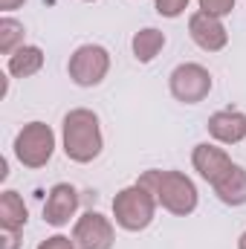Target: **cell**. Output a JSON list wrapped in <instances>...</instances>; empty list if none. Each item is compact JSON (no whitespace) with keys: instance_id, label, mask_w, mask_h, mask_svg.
<instances>
[{"instance_id":"obj_9","label":"cell","mask_w":246,"mask_h":249,"mask_svg":"<svg viewBox=\"0 0 246 249\" xmlns=\"http://www.w3.org/2000/svg\"><path fill=\"white\" fill-rule=\"evenodd\" d=\"M191 165H194V171H197L209 186H214V183H220V180L229 174V168H232L235 162H232V157H229L223 148H217V145H211V142H200V145H194V151H191Z\"/></svg>"},{"instance_id":"obj_5","label":"cell","mask_w":246,"mask_h":249,"mask_svg":"<svg viewBox=\"0 0 246 249\" xmlns=\"http://www.w3.org/2000/svg\"><path fill=\"white\" fill-rule=\"evenodd\" d=\"M67 72L78 87H96L107 78L110 72V53L102 44H81L70 61H67Z\"/></svg>"},{"instance_id":"obj_7","label":"cell","mask_w":246,"mask_h":249,"mask_svg":"<svg viewBox=\"0 0 246 249\" xmlns=\"http://www.w3.org/2000/svg\"><path fill=\"white\" fill-rule=\"evenodd\" d=\"M72 241L78 249H113L116 244V229L110 223V217L99 214V212H87L75 220L72 226Z\"/></svg>"},{"instance_id":"obj_16","label":"cell","mask_w":246,"mask_h":249,"mask_svg":"<svg viewBox=\"0 0 246 249\" xmlns=\"http://www.w3.org/2000/svg\"><path fill=\"white\" fill-rule=\"evenodd\" d=\"M23 35H26V29H23L20 20L9 18V15L0 18V53L3 55H12L15 50H20L23 47Z\"/></svg>"},{"instance_id":"obj_22","label":"cell","mask_w":246,"mask_h":249,"mask_svg":"<svg viewBox=\"0 0 246 249\" xmlns=\"http://www.w3.org/2000/svg\"><path fill=\"white\" fill-rule=\"evenodd\" d=\"M238 249H246V232L241 235V241H238Z\"/></svg>"},{"instance_id":"obj_6","label":"cell","mask_w":246,"mask_h":249,"mask_svg":"<svg viewBox=\"0 0 246 249\" xmlns=\"http://www.w3.org/2000/svg\"><path fill=\"white\" fill-rule=\"evenodd\" d=\"M168 90L177 102L183 105H200L211 93V72L203 64L185 61L171 70L168 75Z\"/></svg>"},{"instance_id":"obj_20","label":"cell","mask_w":246,"mask_h":249,"mask_svg":"<svg viewBox=\"0 0 246 249\" xmlns=\"http://www.w3.org/2000/svg\"><path fill=\"white\" fill-rule=\"evenodd\" d=\"M0 249H20V232L18 229H0Z\"/></svg>"},{"instance_id":"obj_18","label":"cell","mask_w":246,"mask_h":249,"mask_svg":"<svg viewBox=\"0 0 246 249\" xmlns=\"http://www.w3.org/2000/svg\"><path fill=\"white\" fill-rule=\"evenodd\" d=\"M197 3H200L203 12H209V15H214V18H226V15H232V9H235V0H197Z\"/></svg>"},{"instance_id":"obj_1","label":"cell","mask_w":246,"mask_h":249,"mask_svg":"<svg viewBox=\"0 0 246 249\" xmlns=\"http://www.w3.org/2000/svg\"><path fill=\"white\" fill-rule=\"evenodd\" d=\"M61 148L67 154V160H72L78 165L93 162L102 154V148H105L99 116L93 110H87V107L70 110L61 124Z\"/></svg>"},{"instance_id":"obj_19","label":"cell","mask_w":246,"mask_h":249,"mask_svg":"<svg viewBox=\"0 0 246 249\" xmlns=\"http://www.w3.org/2000/svg\"><path fill=\"white\" fill-rule=\"evenodd\" d=\"M38 249H78V247H75V241H72V238H67V235H53V238L41 241Z\"/></svg>"},{"instance_id":"obj_11","label":"cell","mask_w":246,"mask_h":249,"mask_svg":"<svg viewBox=\"0 0 246 249\" xmlns=\"http://www.w3.org/2000/svg\"><path fill=\"white\" fill-rule=\"evenodd\" d=\"M209 136L220 145H238L246 139V113L244 110H217L209 116Z\"/></svg>"},{"instance_id":"obj_10","label":"cell","mask_w":246,"mask_h":249,"mask_svg":"<svg viewBox=\"0 0 246 249\" xmlns=\"http://www.w3.org/2000/svg\"><path fill=\"white\" fill-rule=\"evenodd\" d=\"M78 212V191L70 183H55L47 194V203H44V223L61 229L67 226Z\"/></svg>"},{"instance_id":"obj_2","label":"cell","mask_w":246,"mask_h":249,"mask_svg":"<svg viewBox=\"0 0 246 249\" xmlns=\"http://www.w3.org/2000/svg\"><path fill=\"white\" fill-rule=\"evenodd\" d=\"M136 183L148 188L157 197V203L165 212L177 214V217H185V214H191L197 209V200H200L197 197V186H194V180L188 174H183V171H159V168H151Z\"/></svg>"},{"instance_id":"obj_23","label":"cell","mask_w":246,"mask_h":249,"mask_svg":"<svg viewBox=\"0 0 246 249\" xmlns=\"http://www.w3.org/2000/svg\"><path fill=\"white\" fill-rule=\"evenodd\" d=\"M84 3H93V0H84Z\"/></svg>"},{"instance_id":"obj_4","label":"cell","mask_w":246,"mask_h":249,"mask_svg":"<svg viewBox=\"0 0 246 249\" xmlns=\"http://www.w3.org/2000/svg\"><path fill=\"white\" fill-rule=\"evenodd\" d=\"M12 148L23 168H44L55 154V133L47 122H29L18 130Z\"/></svg>"},{"instance_id":"obj_14","label":"cell","mask_w":246,"mask_h":249,"mask_svg":"<svg viewBox=\"0 0 246 249\" xmlns=\"http://www.w3.org/2000/svg\"><path fill=\"white\" fill-rule=\"evenodd\" d=\"M29 220V209L23 203V197L12 188H6L0 194V229H23Z\"/></svg>"},{"instance_id":"obj_21","label":"cell","mask_w":246,"mask_h":249,"mask_svg":"<svg viewBox=\"0 0 246 249\" xmlns=\"http://www.w3.org/2000/svg\"><path fill=\"white\" fill-rule=\"evenodd\" d=\"M23 3H26V0H0V9H3V12L9 15V12H15V9H20Z\"/></svg>"},{"instance_id":"obj_3","label":"cell","mask_w":246,"mask_h":249,"mask_svg":"<svg viewBox=\"0 0 246 249\" xmlns=\"http://www.w3.org/2000/svg\"><path fill=\"white\" fill-rule=\"evenodd\" d=\"M157 197L148 191L145 186L133 183V186L122 188L116 197H113V217H116V226H122L124 232H142L154 223V214H157Z\"/></svg>"},{"instance_id":"obj_12","label":"cell","mask_w":246,"mask_h":249,"mask_svg":"<svg viewBox=\"0 0 246 249\" xmlns=\"http://www.w3.org/2000/svg\"><path fill=\"white\" fill-rule=\"evenodd\" d=\"M44 61H47V55H44L41 47L23 44L20 50H15V53L9 55L6 70H9L12 78H29V75H38V72L44 70Z\"/></svg>"},{"instance_id":"obj_17","label":"cell","mask_w":246,"mask_h":249,"mask_svg":"<svg viewBox=\"0 0 246 249\" xmlns=\"http://www.w3.org/2000/svg\"><path fill=\"white\" fill-rule=\"evenodd\" d=\"M154 6H157V15L162 18H180L188 9V0H154Z\"/></svg>"},{"instance_id":"obj_15","label":"cell","mask_w":246,"mask_h":249,"mask_svg":"<svg viewBox=\"0 0 246 249\" xmlns=\"http://www.w3.org/2000/svg\"><path fill=\"white\" fill-rule=\"evenodd\" d=\"M162 47H165V32H159V29H154V26L139 29V32L133 35V41H130V50H133V55H136L139 64H151L159 53H162Z\"/></svg>"},{"instance_id":"obj_8","label":"cell","mask_w":246,"mask_h":249,"mask_svg":"<svg viewBox=\"0 0 246 249\" xmlns=\"http://www.w3.org/2000/svg\"><path fill=\"white\" fill-rule=\"evenodd\" d=\"M188 35L203 53H220L229 44V32L223 26V18H214L203 9H197L188 18Z\"/></svg>"},{"instance_id":"obj_13","label":"cell","mask_w":246,"mask_h":249,"mask_svg":"<svg viewBox=\"0 0 246 249\" xmlns=\"http://www.w3.org/2000/svg\"><path fill=\"white\" fill-rule=\"evenodd\" d=\"M214 194H217V200L220 203H226V206H244L246 203V168L244 165H232L229 168V174L220 180V183H214Z\"/></svg>"}]
</instances>
